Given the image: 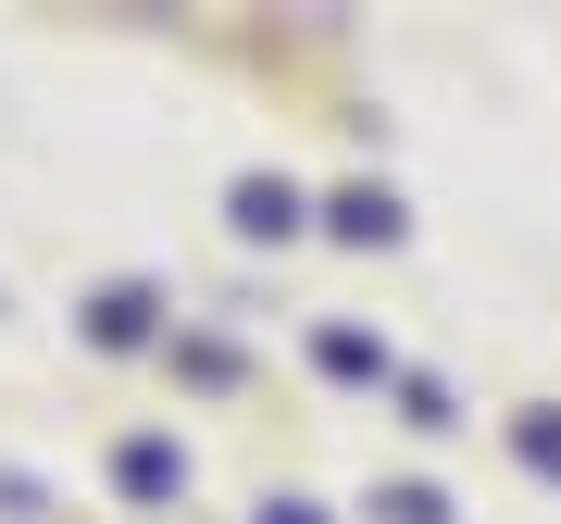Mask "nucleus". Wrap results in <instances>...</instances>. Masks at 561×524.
Returning <instances> with one entry per match:
<instances>
[{
  "label": "nucleus",
  "mask_w": 561,
  "mask_h": 524,
  "mask_svg": "<svg viewBox=\"0 0 561 524\" xmlns=\"http://www.w3.org/2000/svg\"><path fill=\"white\" fill-rule=\"evenodd\" d=\"M113 475H125V500H175V487H187V449L175 437H125Z\"/></svg>",
  "instance_id": "nucleus-1"
},
{
  "label": "nucleus",
  "mask_w": 561,
  "mask_h": 524,
  "mask_svg": "<svg viewBox=\"0 0 561 524\" xmlns=\"http://www.w3.org/2000/svg\"><path fill=\"white\" fill-rule=\"evenodd\" d=\"M238 238H300V187L287 175H238Z\"/></svg>",
  "instance_id": "nucleus-2"
},
{
  "label": "nucleus",
  "mask_w": 561,
  "mask_h": 524,
  "mask_svg": "<svg viewBox=\"0 0 561 524\" xmlns=\"http://www.w3.org/2000/svg\"><path fill=\"white\" fill-rule=\"evenodd\" d=\"M150 312H162L150 287H101V312H88V338H101V350H138V338H150Z\"/></svg>",
  "instance_id": "nucleus-3"
},
{
  "label": "nucleus",
  "mask_w": 561,
  "mask_h": 524,
  "mask_svg": "<svg viewBox=\"0 0 561 524\" xmlns=\"http://www.w3.org/2000/svg\"><path fill=\"white\" fill-rule=\"evenodd\" d=\"M324 225H337V238H400V201H387V187H337Z\"/></svg>",
  "instance_id": "nucleus-4"
},
{
  "label": "nucleus",
  "mask_w": 561,
  "mask_h": 524,
  "mask_svg": "<svg viewBox=\"0 0 561 524\" xmlns=\"http://www.w3.org/2000/svg\"><path fill=\"white\" fill-rule=\"evenodd\" d=\"M324 375H387V350L350 338V324H324Z\"/></svg>",
  "instance_id": "nucleus-5"
},
{
  "label": "nucleus",
  "mask_w": 561,
  "mask_h": 524,
  "mask_svg": "<svg viewBox=\"0 0 561 524\" xmlns=\"http://www.w3.org/2000/svg\"><path fill=\"white\" fill-rule=\"evenodd\" d=\"M512 449H524L537 475H561V412H524V424H512Z\"/></svg>",
  "instance_id": "nucleus-6"
},
{
  "label": "nucleus",
  "mask_w": 561,
  "mask_h": 524,
  "mask_svg": "<svg viewBox=\"0 0 561 524\" xmlns=\"http://www.w3.org/2000/svg\"><path fill=\"white\" fill-rule=\"evenodd\" d=\"M375 524H449V500H437V487H387Z\"/></svg>",
  "instance_id": "nucleus-7"
},
{
  "label": "nucleus",
  "mask_w": 561,
  "mask_h": 524,
  "mask_svg": "<svg viewBox=\"0 0 561 524\" xmlns=\"http://www.w3.org/2000/svg\"><path fill=\"white\" fill-rule=\"evenodd\" d=\"M262 524H324V512H312V500H275V512H262Z\"/></svg>",
  "instance_id": "nucleus-8"
}]
</instances>
